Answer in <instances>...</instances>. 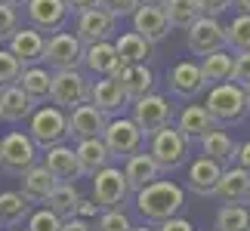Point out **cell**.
<instances>
[{"mask_svg":"<svg viewBox=\"0 0 250 231\" xmlns=\"http://www.w3.org/2000/svg\"><path fill=\"white\" fill-rule=\"evenodd\" d=\"M235 145H238V142L229 136L223 127L207 130L204 136L198 139L201 154H204V157H210V160H216L219 167H232V163H235Z\"/></svg>","mask_w":250,"mask_h":231,"instance_id":"obj_21","label":"cell"},{"mask_svg":"<svg viewBox=\"0 0 250 231\" xmlns=\"http://www.w3.org/2000/svg\"><path fill=\"white\" fill-rule=\"evenodd\" d=\"M213 127H219V123L210 117V111L204 108V105H186L182 114H179V120H176V130L191 142V145H195L207 130H213Z\"/></svg>","mask_w":250,"mask_h":231,"instance_id":"obj_28","label":"cell"},{"mask_svg":"<svg viewBox=\"0 0 250 231\" xmlns=\"http://www.w3.org/2000/svg\"><path fill=\"white\" fill-rule=\"evenodd\" d=\"M96 6L105 9V13L114 16V19H124V16H133L136 0H96Z\"/></svg>","mask_w":250,"mask_h":231,"instance_id":"obj_43","label":"cell"},{"mask_svg":"<svg viewBox=\"0 0 250 231\" xmlns=\"http://www.w3.org/2000/svg\"><path fill=\"white\" fill-rule=\"evenodd\" d=\"M114 80H118V86L124 90V96L133 102V99H139V96L151 93L155 74H151V68L146 62H133V65H121V68L114 71Z\"/></svg>","mask_w":250,"mask_h":231,"instance_id":"obj_20","label":"cell"},{"mask_svg":"<svg viewBox=\"0 0 250 231\" xmlns=\"http://www.w3.org/2000/svg\"><path fill=\"white\" fill-rule=\"evenodd\" d=\"M161 6H164V16H167L170 28H182V31H186L198 16H204L201 6H198V0H164Z\"/></svg>","mask_w":250,"mask_h":231,"instance_id":"obj_35","label":"cell"},{"mask_svg":"<svg viewBox=\"0 0 250 231\" xmlns=\"http://www.w3.org/2000/svg\"><path fill=\"white\" fill-rule=\"evenodd\" d=\"M124 176H127L130 191H139L142 185H148V182L161 179V170H158V163L151 160V154L136 151V154H130V157L124 160Z\"/></svg>","mask_w":250,"mask_h":231,"instance_id":"obj_29","label":"cell"},{"mask_svg":"<svg viewBox=\"0 0 250 231\" xmlns=\"http://www.w3.org/2000/svg\"><path fill=\"white\" fill-rule=\"evenodd\" d=\"M219 173H223V167H219L216 160H210V157L201 154V157L191 160L186 185H188V191H195V194H201V197H213V188H216Z\"/></svg>","mask_w":250,"mask_h":231,"instance_id":"obj_22","label":"cell"},{"mask_svg":"<svg viewBox=\"0 0 250 231\" xmlns=\"http://www.w3.org/2000/svg\"><path fill=\"white\" fill-rule=\"evenodd\" d=\"M250 228V213L241 204H223L216 213V231H244Z\"/></svg>","mask_w":250,"mask_h":231,"instance_id":"obj_37","label":"cell"},{"mask_svg":"<svg viewBox=\"0 0 250 231\" xmlns=\"http://www.w3.org/2000/svg\"><path fill=\"white\" fill-rule=\"evenodd\" d=\"M43 167L53 173V179L56 182H71V179H78L81 173H78V160H74V148H68L65 142H59V145H50V148H43Z\"/></svg>","mask_w":250,"mask_h":231,"instance_id":"obj_26","label":"cell"},{"mask_svg":"<svg viewBox=\"0 0 250 231\" xmlns=\"http://www.w3.org/2000/svg\"><path fill=\"white\" fill-rule=\"evenodd\" d=\"M244 200L250 204V173H247V194H244Z\"/></svg>","mask_w":250,"mask_h":231,"instance_id":"obj_54","label":"cell"},{"mask_svg":"<svg viewBox=\"0 0 250 231\" xmlns=\"http://www.w3.org/2000/svg\"><path fill=\"white\" fill-rule=\"evenodd\" d=\"M83 59V43L78 34L71 31H53L43 43V65L50 71L59 68H81Z\"/></svg>","mask_w":250,"mask_h":231,"instance_id":"obj_8","label":"cell"},{"mask_svg":"<svg viewBox=\"0 0 250 231\" xmlns=\"http://www.w3.org/2000/svg\"><path fill=\"white\" fill-rule=\"evenodd\" d=\"M232 3H235V0H198L201 13H204V16H213V19H219Z\"/></svg>","mask_w":250,"mask_h":231,"instance_id":"obj_44","label":"cell"},{"mask_svg":"<svg viewBox=\"0 0 250 231\" xmlns=\"http://www.w3.org/2000/svg\"><path fill=\"white\" fill-rule=\"evenodd\" d=\"M232 59H235V56L226 53V46H223V50H213V53L204 56V62H201V74H204L207 86H210V83H223V80H229V74H232Z\"/></svg>","mask_w":250,"mask_h":231,"instance_id":"obj_34","label":"cell"},{"mask_svg":"<svg viewBox=\"0 0 250 231\" xmlns=\"http://www.w3.org/2000/svg\"><path fill=\"white\" fill-rule=\"evenodd\" d=\"M25 16L31 28L53 34V31H62L71 13L65 6V0H25Z\"/></svg>","mask_w":250,"mask_h":231,"instance_id":"obj_11","label":"cell"},{"mask_svg":"<svg viewBox=\"0 0 250 231\" xmlns=\"http://www.w3.org/2000/svg\"><path fill=\"white\" fill-rule=\"evenodd\" d=\"M90 99V77L81 68H59L50 77V102L62 111H71L74 105Z\"/></svg>","mask_w":250,"mask_h":231,"instance_id":"obj_6","label":"cell"},{"mask_svg":"<svg viewBox=\"0 0 250 231\" xmlns=\"http://www.w3.org/2000/svg\"><path fill=\"white\" fill-rule=\"evenodd\" d=\"M182 207H186V191L176 182L155 179L136 191V210L146 222H164L170 216H179Z\"/></svg>","mask_w":250,"mask_h":231,"instance_id":"obj_1","label":"cell"},{"mask_svg":"<svg viewBox=\"0 0 250 231\" xmlns=\"http://www.w3.org/2000/svg\"><path fill=\"white\" fill-rule=\"evenodd\" d=\"M232 6H238V9H241V13H247V16H250V0H235Z\"/></svg>","mask_w":250,"mask_h":231,"instance_id":"obj_50","label":"cell"},{"mask_svg":"<svg viewBox=\"0 0 250 231\" xmlns=\"http://www.w3.org/2000/svg\"><path fill=\"white\" fill-rule=\"evenodd\" d=\"M50 77H53V71L46 65H28V68H22L16 83L22 86L25 96L34 105H43V102H50Z\"/></svg>","mask_w":250,"mask_h":231,"instance_id":"obj_30","label":"cell"},{"mask_svg":"<svg viewBox=\"0 0 250 231\" xmlns=\"http://www.w3.org/2000/svg\"><path fill=\"white\" fill-rule=\"evenodd\" d=\"M244 102H247V111H250V83L244 86Z\"/></svg>","mask_w":250,"mask_h":231,"instance_id":"obj_52","label":"cell"},{"mask_svg":"<svg viewBox=\"0 0 250 231\" xmlns=\"http://www.w3.org/2000/svg\"><path fill=\"white\" fill-rule=\"evenodd\" d=\"M16 28H19V6H9L0 0V43L9 40Z\"/></svg>","mask_w":250,"mask_h":231,"instance_id":"obj_41","label":"cell"},{"mask_svg":"<svg viewBox=\"0 0 250 231\" xmlns=\"http://www.w3.org/2000/svg\"><path fill=\"white\" fill-rule=\"evenodd\" d=\"M133 31L155 46L170 34V22L164 16V6H136L133 9Z\"/></svg>","mask_w":250,"mask_h":231,"instance_id":"obj_18","label":"cell"},{"mask_svg":"<svg viewBox=\"0 0 250 231\" xmlns=\"http://www.w3.org/2000/svg\"><path fill=\"white\" fill-rule=\"evenodd\" d=\"M19 74H22V65H19V59L9 50H0V90L9 83L19 80Z\"/></svg>","mask_w":250,"mask_h":231,"instance_id":"obj_40","label":"cell"},{"mask_svg":"<svg viewBox=\"0 0 250 231\" xmlns=\"http://www.w3.org/2000/svg\"><path fill=\"white\" fill-rule=\"evenodd\" d=\"M62 231H93L90 222L81 216H68V219H62Z\"/></svg>","mask_w":250,"mask_h":231,"instance_id":"obj_48","label":"cell"},{"mask_svg":"<svg viewBox=\"0 0 250 231\" xmlns=\"http://www.w3.org/2000/svg\"><path fill=\"white\" fill-rule=\"evenodd\" d=\"M146 142H148L151 160L158 163L161 173H170V170L182 167L186 157H188V151H191V142L182 136L176 127H170V123H167V127H161L158 133H151Z\"/></svg>","mask_w":250,"mask_h":231,"instance_id":"obj_4","label":"cell"},{"mask_svg":"<svg viewBox=\"0 0 250 231\" xmlns=\"http://www.w3.org/2000/svg\"><path fill=\"white\" fill-rule=\"evenodd\" d=\"M130 194L127 176L121 167H102L93 173V200L99 204V210H118Z\"/></svg>","mask_w":250,"mask_h":231,"instance_id":"obj_9","label":"cell"},{"mask_svg":"<svg viewBox=\"0 0 250 231\" xmlns=\"http://www.w3.org/2000/svg\"><path fill=\"white\" fill-rule=\"evenodd\" d=\"M28 136L37 148H50V145H59V142L68 139V114L56 105H41L28 114Z\"/></svg>","mask_w":250,"mask_h":231,"instance_id":"obj_3","label":"cell"},{"mask_svg":"<svg viewBox=\"0 0 250 231\" xmlns=\"http://www.w3.org/2000/svg\"><path fill=\"white\" fill-rule=\"evenodd\" d=\"M102 142H105V148H108L111 154V160L118 157V160H127L130 154H136L146 148V136H142V130L133 123V117H114L105 123V130H102Z\"/></svg>","mask_w":250,"mask_h":231,"instance_id":"obj_7","label":"cell"},{"mask_svg":"<svg viewBox=\"0 0 250 231\" xmlns=\"http://www.w3.org/2000/svg\"><path fill=\"white\" fill-rule=\"evenodd\" d=\"M102 210L96 200H78V207H74V216H81V219H93V216H99Z\"/></svg>","mask_w":250,"mask_h":231,"instance_id":"obj_46","label":"cell"},{"mask_svg":"<svg viewBox=\"0 0 250 231\" xmlns=\"http://www.w3.org/2000/svg\"><path fill=\"white\" fill-rule=\"evenodd\" d=\"M34 204H28L22 191H0V228L22 225Z\"/></svg>","mask_w":250,"mask_h":231,"instance_id":"obj_31","label":"cell"},{"mask_svg":"<svg viewBox=\"0 0 250 231\" xmlns=\"http://www.w3.org/2000/svg\"><path fill=\"white\" fill-rule=\"evenodd\" d=\"M25 231H62V219L53 213V210H31L25 219Z\"/></svg>","mask_w":250,"mask_h":231,"instance_id":"obj_38","label":"cell"},{"mask_svg":"<svg viewBox=\"0 0 250 231\" xmlns=\"http://www.w3.org/2000/svg\"><path fill=\"white\" fill-rule=\"evenodd\" d=\"M167 90L176 99H195L207 90V80L201 74V65L195 62H179L167 71Z\"/></svg>","mask_w":250,"mask_h":231,"instance_id":"obj_14","label":"cell"},{"mask_svg":"<svg viewBox=\"0 0 250 231\" xmlns=\"http://www.w3.org/2000/svg\"><path fill=\"white\" fill-rule=\"evenodd\" d=\"M3 3H9V6H25V0H3Z\"/></svg>","mask_w":250,"mask_h":231,"instance_id":"obj_53","label":"cell"},{"mask_svg":"<svg viewBox=\"0 0 250 231\" xmlns=\"http://www.w3.org/2000/svg\"><path fill=\"white\" fill-rule=\"evenodd\" d=\"M78 200H81V194H78V188H74L71 182H56L43 204H46V210H53L59 219H68V216H74Z\"/></svg>","mask_w":250,"mask_h":231,"instance_id":"obj_33","label":"cell"},{"mask_svg":"<svg viewBox=\"0 0 250 231\" xmlns=\"http://www.w3.org/2000/svg\"><path fill=\"white\" fill-rule=\"evenodd\" d=\"M37 157H41V148L31 142L28 133H6V136H0V170L6 173V176H22L28 167H34Z\"/></svg>","mask_w":250,"mask_h":231,"instance_id":"obj_5","label":"cell"},{"mask_svg":"<svg viewBox=\"0 0 250 231\" xmlns=\"http://www.w3.org/2000/svg\"><path fill=\"white\" fill-rule=\"evenodd\" d=\"M244 231H250V228H244Z\"/></svg>","mask_w":250,"mask_h":231,"instance_id":"obj_57","label":"cell"},{"mask_svg":"<svg viewBox=\"0 0 250 231\" xmlns=\"http://www.w3.org/2000/svg\"><path fill=\"white\" fill-rule=\"evenodd\" d=\"M158 225H161V231H195V225H191L188 219H179V216H170Z\"/></svg>","mask_w":250,"mask_h":231,"instance_id":"obj_45","label":"cell"},{"mask_svg":"<svg viewBox=\"0 0 250 231\" xmlns=\"http://www.w3.org/2000/svg\"><path fill=\"white\" fill-rule=\"evenodd\" d=\"M6 43H9V53L19 59V65H22V68H28V65H43V43H46L43 31L19 25Z\"/></svg>","mask_w":250,"mask_h":231,"instance_id":"obj_16","label":"cell"},{"mask_svg":"<svg viewBox=\"0 0 250 231\" xmlns=\"http://www.w3.org/2000/svg\"><path fill=\"white\" fill-rule=\"evenodd\" d=\"M213 231H216V228H213Z\"/></svg>","mask_w":250,"mask_h":231,"instance_id":"obj_58","label":"cell"},{"mask_svg":"<svg viewBox=\"0 0 250 231\" xmlns=\"http://www.w3.org/2000/svg\"><path fill=\"white\" fill-rule=\"evenodd\" d=\"M204 108L210 111L219 127H232V123H241L247 117V102H244V90L235 86L232 80H223V83H210V93H207V102Z\"/></svg>","mask_w":250,"mask_h":231,"instance_id":"obj_2","label":"cell"},{"mask_svg":"<svg viewBox=\"0 0 250 231\" xmlns=\"http://www.w3.org/2000/svg\"><path fill=\"white\" fill-rule=\"evenodd\" d=\"M19 182H22V194L28 204H43L46 194L53 191L56 185V179H53V173L43 167V163H34V167H28L22 176H19Z\"/></svg>","mask_w":250,"mask_h":231,"instance_id":"obj_27","label":"cell"},{"mask_svg":"<svg viewBox=\"0 0 250 231\" xmlns=\"http://www.w3.org/2000/svg\"><path fill=\"white\" fill-rule=\"evenodd\" d=\"M108 117L93 102H81L68 111V139H99Z\"/></svg>","mask_w":250,"mask_h":231,"instance_id":"obj_15","label":"cell"},{"mask_svg":"<svg viewBox=\"0 0 250 231\" xmlns=\"http://www.w3.org/2000/svg\"><path fill=\"white\" fill-rule=\"evenodd\" d=\"M86 102H93L105 117H118L130 105V99L124 96V90L118 86L114 77H96V80H90V99Z\"/></svg>","mask_w":250,"mask_h":231,"instance_id":"obj_17","label":"cell"},{"mask_svg":"<svg viewBox=\"0 0 250 231\" xmlns=\"http://www.w3.org/2000/svg\"><path fill=\"white\" fill-rule=\"evenodd\" d=\"M235 163L241 170L250 173V142H241V145H235Z\"/></svg>","mask_w":250,"mask_h":231,"instance_id":"obj_47","label":"cell"},{"mask_svg":"<svg viewBox=\"0 0 250 231\" xmlns=\"http://www.w3.org/2000/svg\"><path fill=\"white\" fill-rule=\"evenodd\" d=\"M81 65L86 71H90L93 77H114V71L121 68V59L118 53H114V43L111 40H99V43H86L83 46V59Z\"/></svg>","mask_w":250,"mask_h":231,"instance_id":"obj_19","label":"cell"},{"mask_svg":"<svg viewBox=\"0 0 250 231\" xmlns=\"http://www.w3.org/2000/svg\"><path fill=\"white\" fill-rule=\"evenodd\" d=\"M130 231H151V228H130Z\"/></svg>","mask_w":250,"mask_h":231,"instance_id":"obj_55","label":"cell"},{"mask_svg":"<svg viewBox=\"0 0 250 231\" xmlns=\"http://www.w3.org/2000/svg\"><path fill=\"white\" fill-rule=\"evenodd\" d=\"M229 80H232L235 86H244L250 83V53H235L232 59V74H229Z\"/></svg>","mask_w":250,"mask_h":231,"instance_id":"obj_42","label":"cell"},{"mask_svg":"<svg viewBox=\"0 0 250 231\" xmlns=\"http://www.w3.org/2000/svg\"><path fill=\"white\" fill-rule=\"evenodd\" d=\"M37 105L25 96V90L19 83H9L0 90V120L6 123H19V120H28V114H31Z\"/></svg>","mask_w":250,"mask_h":231,"instance_id":"obj_25","label":"cell"},{"mask_svg":"<svg viewBox=\"0 0 250 231\" xmlns=\"http://www.w3.org/2000/svg\"><path fill=\"white\" fill-rule=\"evenodd\" d=\"M164 0H136V6H161Z\"/></svg>","mask_w":250,"mask_h":231,"instance_id":"obj_51","label":"cell"},{"mask_svg":"<svg viewBox=\"0 0 250 231\" xmlns=\"http://www.w3.org/2000/svg\"><path fill=\"white\" fill-rule=\"evenodd\" d=\"M114 53L124 65H133V62H146L151 56V43L146 37H139L136 31H127L121 37H114Z\"/></svg>","mask_w":250,"mask_h":231,"instance_id":"obj_32","label":"cell"},{"mask_svg":"<svg viewBox=\"0 0 250 231\" xmlns=\"http://www.w3.org/2000/svg\"><path fill=\"white\" fill-rule=\"evenodd\" d=\"M74 160H78V173H81V176H93L96 170H102V167L111 163V154H108V148H105L102 136L99 139H78Z\"/></svg>","mask_w":250,"mask_h":231,"instance_id":"obj_24","label":"cell"},{"mask_svg":"<svg viewBox=\"0 0 250 231\" xmlns=\"http://www.w3.org/2000/svg\"><path fill=\"white\" fill-rule=\"evenodd\" d=\"M114 31H118V19L108 16L105 9L99 6H86L78 13V34L81 37V43H99V40H111Z\"/></svg>","mask_w":250,"mask_h":231,"instance_id":"obj_12","label":"cell"},{"mask_svg":"<svg viewBox=\"0 0 250 231\" xmlns=\"http://www.w3.org/2000/svg\"><path fill=\"white\" fill-rule=\"evenodd\" d=\"M65 6H68V13H74V16H78L81 9H86V6H96V0H65Z\"/></svg>","mask_w":250,"mask_h":231,"instance_id":"obj_49","label":"cell"},{"mask_svg":"<svg viewBox=\"0 0 250 231\" xmlns=\"http://www.w3.org/2000/svg\"><path fill=\"white\" fill-rule=\"evenodd\" d=\"M186 31H188V50L195 56H207V53L226 46V31L219 25V19H213V16H198Z\"/></svg>","mask_w":250,"mask_h":231,"instance_id":"obj_13","label":"cell"},{"mask_svg":"<svg viewBox=\"0 0 250 231\" xmlns=\"http://www.w3.org/2000/svg\"><path fill=\"white\" fill-rule=\"evenodd\" d=\"M9 231H22V228H19V225H16V228H9Z\"/></svg>","mask_w":250,"mask_h":231,"instance_id":"obj_56","label":"cell"},{"mask_svg":"<svg viewBox=\"0 0 250 231\" xmlns=\"http://www.w3.org/2000/svg\"><path fill=\"white\" fill-rule=\"evenodd\" d=\"M226 31V46L232 53H250V16L247 13H238Z\"/></svg>","mask_w":250,"mask_h":231,"instance_id":"obj_36","label":"cell"},{"mask_svg":"<svg viewBox=\"0 0 250 231\" xmlns=\"http://www.w3.org/2000/svg\"><path fill=\"white\" fill-rule=\"evenodd\" d=\"M244 194H247V170H241L238 163L223 167V173L216 179V188H213V197L223 200V204H244Z\"/></svg>","mask_w":250,"mask_h":231,"instance_id":"obj_23","label":"cell"},{"mask_svg":"<svg viewBox=\"0 0 250 231\" xmlns=\"http://www.w3.org/2000/svg\"><path fill=\"white\" fill-rule=\"evenodd\" d=\"M130 219L121 213V207L118 210H102L99 219H96V231H130Z\"/></svg>","mask_w":250,"mask_h":231,"instance_id":"obj_39","label":"cell"},{"mask_svg":"<svg viewBox=\"0 0 250 231\" xmlns=\"http://www.w3.org/2000/svg\"><path fill=\"white\" fill-rule=\"evenodd\" d=\"M130 105H133V123L142 130L146 139L173 120L170 102L164 99V96H158V93H146V96H139V99H133Z\"/></svg>","mask_w":250,"mask_h":231,"instance_id":"obj_10","label":"cell"}]
</instances>
